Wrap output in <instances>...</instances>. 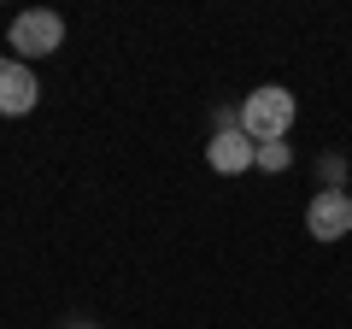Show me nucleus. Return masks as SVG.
Segmentation results:
<instances>
[{
	"label": "nucleus",
	"instance_id": "nucleus-1",
	"mask_svg": "<svg viewBox=\"0 0 352 329\" xmlns=\"http://www.w3.org/2000/svg\"><path fill=\"white\" fill-rule=\"evenodd\" d=\"M294 94L282 89V83H264V89H252L247 100H241V129H247V141H282L294 129Z\"/></svg>",
	"mask_w": 352,
	"mask_h": 329
},
{
	"label": "nucleus",
	"instance_id": "nucleus-2",
	"mask_svg": "<svg viewBox=\"0 0 352 329\" xmlns=\"http://www.w3.org/2000/svg\"><path fill=\"white\" fill-rule=\"evenodd\" d=\"M65 47V18L47 12V6H30V12L12 18V53L18 59H41V53Z\"/></svg>",
	"mask_w": 352,
	"mask_h": 329
},
{
	"label": "nucleus",
	"instance_id": "nucleus-3",
	"mask_svg": "<svg viewBox=\"0 0 352 329\" xmlns=\"http://www.w3.org/2000/svg\"><path fill=\"white\" fill-rule=\"evenodd\" d=\"M305 229H311L317 241L352 235V194H346V189H317L311 206H305Z\"/></svg>",
	"mask_w": 352,
	"mask_h": 329
},
{
	"label": "nucleus",
	"instance_id": "nucleus-4",
	"mask_svg": "<svg viewBox=\"0 0 352 329\" xmlns=\"http://www.w3.org/2000/svg\"><path fill=\"white\" fill-rule=\"evenodd\" d=\"M36 94H41V83L24 59H0V118H24L36 106Z\"/></svg>",
	"mask_w": 352,
	"mask_h": 329
},
{
	"label": "nucleus",
	"instance_id": "nucleus-5",
	"mask_svg": "<svg viewBox=\"0 0 352 329\" xmlns=\"http://www.w3.org/2000/svg\"><path fill=\"white\" fill-rule=\"evenodd\" d=\"M252 159H258V141H247V129H223L206 141V164L217 177H241V171H252Z\"/></svg>",
	"mask_w": 352,
	"mask_h": 329
},
{
	"label": "nucleus",
	"instance_id": "nucleus-6",
	"mask_svg": "<svg viewBox=\"0 0 352 329\" xmlns=\"http://www.w3.org/2000/svg\"><path fill=\"white\" fill-rule=\"evenodd\" d=\"M252 164L276 177V171H288V164H294V153H288V141H264V147H258V159H252Z\"/></svg>",
	"mask_w": 352,
	"mask_h": 329
},
{
	"label": "nucleus",
	"instance_id": "nucleus-7",
	"mask_svg": "<svg viewBox=\"0 0 352 329\" xmlns=\"http://www.w3.org/2000/svg\"><path fill=\"white\" fill-rule=\"evenodd\" d=\"M340 182H346V164L329 153V159H323V189H340Z\"/></svg>",
	"mask_w": 352,
	"mask_h": 329
}]
</instances>
